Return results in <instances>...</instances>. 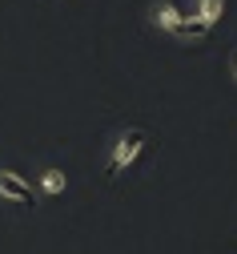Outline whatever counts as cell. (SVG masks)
<instances>
[{"label": "cell", "instance_id": "6da1fadb", "mask_svg": "<svg viewBox=\"0 0 237 254\" xmlns=\"http://www.w3.org/2000/svg\"><path fill=\"white\" fill-rule=\"evenodd\" d=\"M145 129H121L113 141H109V157H105V174L109 178H121V174H129V166H137V157L145 153Z\"/></svg>", "mask_w": 237, "mask_h": 254}, {"label": "cell", "instance_id": "7a4b0ae2", "mask_svg": "<svg viewBox=\"0 0 237 254\" xmlns=\"http://www.w3.org/2000/svg\"><path fill=\"white\" fill-rule=\"evenodd\" d=\"M221 16H225V0H189L181 41H205L213 28H217Z\"/></svg>", "mask_w": 237, "mask_h": 254}, {"label": "cell", "instance_id": "3957f363", "mask_svg": "<svg viewBox=\"0 0 237 254\" xmlns=\"http://www.w3.org/2000/svg\"><path fill=\"white\" fill-rule=\"evenodd\" d=\"M145 12H149V24L157 28V33L181 41V33H185V8L181 4H173V0H153Z\"/></svg>", "mask_w": 237, "mask_h": 254}, {"label": "cell", "instance_id": "277c9868", "mask_svg": "<svg viewBox=\"0 0 237 254\" xmlns=\"http://www.w3.org/2000/svg\"><path fill=\"white\" fill-rule=\"evenodd\" d=\"M0 202H8V206H32V202H37V190H32V182L20 170L0 166Z\"/></svg>", "mask_w": 237, "mask_h": 254}, {"label": "cell", "instance_id": "5b68a950", "mask_svg": "<svg viewBox=\"0 0 237 254\" xmlns=\"http://www.w3.org/2000/svg\"><path fill=\"white\" fill-rule=\"evenodd\" d=\"M32 190H37L41 198H64V190H69V174L60 166H41L37 178H32Z\"/></svg>", "mask_w": 237, "mask_h": 254}, {"label": "cell", "instance_id": "8992f818", "mask_svg": "<svg viewBox=\"0 0 237 254\" xmlns=\"http://www.w3.org/2000/svg\"><path fill=\"white\" fill-rule=\"evenodd\" d=\"M229 77L237 81V53H233V61H229Z\"/></svg>", "mask_w": 237, "mask_h": 254}]
</instances>
